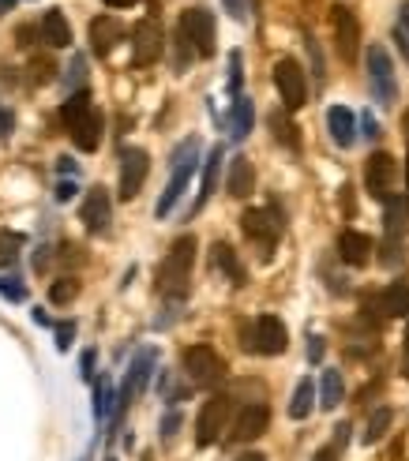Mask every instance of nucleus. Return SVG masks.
I'll return each mask as SVG.
<instances>
[{"instance_id": "4d7b16f0", "label": "nucleus", "mask_w": 409, "mask_h": 461, "mask_svg": "<svg viewBox=\"0 0 409 461\" xmlns=\"http://www.w3.org/2000/svg\"><path fill=\"white\" fill-rule=\"evenodd\" d=\"M405 192H409V158H405Z\"/></svg>"}, {"instance_id": "6e6552de", "label": "nucleus", "mask_w": 409, "mask_h": 461, "mask_svg": "<svg viewBox=\"0 0 409 461\" xmlns=\"http://www.w3.org/2000/svg\"><path fill=\"white\" fill-rule=\"evenodd\" d=\"M395 181H398V162L390 158L387 150H375L368 158V165H365V188H368V196L372 199H380V203H390V196H395Z\"/></svg>"}, {"instance_id": "79ce46f5", "label": "nucleus", "mask_w": 409, "mask_h": 461, "mask_svg": "<svg viewBox=\"0 0 409 461\" xmlns=\"http://www.w3.org/2000/svg\"><path fill=\"white\" fill-rule=\"evenodd\" d=\"M75 192H80V184H75V181H60V184H57V203L75 199Z\"/></svg>"}, {"instance_id": "1a4fd4ad", "label": "nucleus", "mask_w": 409, "mask_h": 461, "mask_svg": "<svg viewBox=\"0 0 409 461\" xmlns=\"http://www.w3.org/2000/svg\"><path fill=\"white\" fill-rule=\"evenodd\" d=\"M229 412H233V402L226 394H214L211 402L199 409V420H196V442L199 447H211V442L222 439L226 424H229Z\"/></svg>"}, {"instance_id": "4c0bfd02", "label": "nucleus", "mask_w": 409, "mask_h": 461, "mask_svg": "<svg viewBox=\"0 0 409 461\" xmlns=\"http://www.w3.org/2000/svg\"><path fill=\"white\" fill-rule=\"evenodd\" d=\"M229 94L241 98V53H229Z\"/></svg>"}, {"instance_id": "7c9ffc66", "label": "nucleus", "mask_w": 409, "mask_h": 461, "mask_svg": "<svg viewBox=\"0 0 409 461\" xmlns=\"http://www.w3.org/2000/svg\"><path fill=\"white\" fill-rule=\"evenodd\" d=\"M390 420H395V412H390V409H375V412H372V420H368V427H365V442H368V447L387 435Z\"/></svg>"}, {"instance_id": "58836bf2", "label": "nucleus", "mask_w": 409, "mask_h": 461, "mask_svg": "<svg viewBox=\"0 0 409 461\" xmlns=\"http://www.w3.org/2000/svg\"><path fill=\"white\" fill-rule=\"evenodd\" d=\"M308 42V53H312V72H316V79H320V83H323V57H320V45H316V38H305Z\"/></svg>"}, {"instance_id": "9d476101", "label": "nucleus", "mask_w": 409, "mask_h": 461, "mask_svg": "<svg viewBox=\"0 0 409 461\" xmlns=\"http://www.w3.org/2000/svg\"><path fill=\"white\" fill-rule=\"evenodd\" d=\"M241 229H244L248 241L259 248V256L271 259V251L278 244V233H282V221L271 211H244L241 214Z\"/></svg>"}, {"instance_id": "0eeeda50", "label": "nucleus", "mask_w": 409, "mask_h": 461, "mask_svg": "<svg viewBox=\"0 0 409 461\" xmlns=\"http://www.w3.org/2000/svg\"><path fill=\"white\" fill-rule=\"evenodd\" d=\"M368 83H372V98L380 105H395L398 98V83H395V65L383 45H372L368 50Z\"/></svg>"}, {"instance_id": "ddd939ff", "label": "nucleus", "mask_w": 409, "mask_h": 461, "mask_svg": "<svg viewBox=\"0 0 409 461\" xmlns=\"http://www.w3.org/2000/svg\"><path fill=\"white\" fill-rule=\"evenodd\" d=\"M330 27H335L338 57L345 60V65H353L357 53H360V23H357L353 8H345V4H335V8H330Z\"/></svg>"}, {"instance_id": "4468645a", "label": "nucleus", "mask_w": 409, "mask_h": 461, "mask_svg": "<svg viewBox=\"0 0 409 461\" xmlns=\"http://www.w3.org/2000/svg\"><path fill=\"white\" fill-rule=\"evenodd\" d=\"M147 173H150V158H147V150H139V147L120 150V199H124V203L135 199L139 192H143Z\"/></svg>"}, {"instance_id": "f704fd0d", "label": "nucleus", "mask_w": 409, "mask_h": 461, "mask_svg": "<svg viewBox=\"0 0 409 461\" xmlns=\"http://www.w3.org/2000/svg\"><path fill=\"white\" fill-rule=\"evenodd\" d=\"M53 75H57V65H53V60L50 57H35V60H30V83H53Z\"/></svg>"}, {"instance_id": "ea45409f", "label": "nucleus", "mask_w": 409, "mask_h": 461, "mask_svg": "<svg viewBox=\"0 0 409 461\" xmlns=\"http://www.w3.org/2000/svg\"><path fill=\"white\" fill-rule=\"evenodd\" d=\"M177 427H181V412H166V420H162V439L169 442L173 435H177Z\"/></svg>"}, {"instance_id": "4be33fe9", "label": "nucleus", "mask_w": 409, "mask_h": 461, "mask_svg": "<svg viewBox=\"0 0 409 461\" xmlns=\"http://www.w3.org/2000/svg\"><path fill=\"white\" fill-rule=\"evenodd\" d=\"M38 30H42V42L53 45V50H68V45H72V27H68V19L57 8L42 15V27Z\"/></svg>"}, {"instance_id": "603ef678", "label": "nucleus", "mask_w": 409, "mask_h": 461, "mask_svg": "<svg viewBox=\"0 0 409 461\" xmlns=\"http://www.w3.org/2000/svg\"><path fill=\"white\" fill-rule=\"evenodd\" d=\"M45 263H50V251H45V248H38V256H35V266H38V270H45Z\"/></svg>"}, {"instance_id": "dca6fc26", "label": "nucleus", "mask_w": 409, "mask_h": 461, "mask_svg": "<svg viewBox=\"0 0 409 461\" xmlns=\"http://www.w3.org/2000/svg\"><path fill=\"white\" fill-rule=\"evenodd\" d=\"M266 424H271V409H266L263 402H251L237 412V420H233V442H251V439H259L266 432Z\"/></svg>"}, {"instance_id": "13d9d810", "label": "nucleus", "mask_w": 409, "mask_h": 461, "mask_svg": "<svg viewBox=\"0 0 409 461\" xmlns=\"http://www.w3.org/2000/svg\"><path fill=\"white\" fill-rule=\"evenodd\" d=\"M4 8H8V0H0V12H4Z\"/></svg>"}, {"instance_id": "a878e982", "label": "nucleus", "mask_w": 409, "mask_h": 461, "mask_svg": "<svg viewBox=\"0 0 409 461\" xmlns=\"http://www.w3.org/2000/svg\"><path fill=\"white\" fill-rule=\"evenodd\" d=\"M222 147H214L211 154H207V162H203V188H199V199H196V211L203 203H207L211 196H214V184H218V173H222Z\"/></svg>"}, {"instance_id": "c85d7f7f", "label": "nucleus", "mask_w": 409, "mask_h": 461, "mask_svg": "<svg viewBox=\"0 0 409 461\" xmlns=\"http://www.w3.org/2000/svg\"><path fill=\"white\" fill-rule=\"evenodd\" d=\"M113 409H117V394H113V387H109V379H98V383H94V417L109 420Z\"/></svg>"}, {"instance_id": "6e6d98bb", "label": "nucleus", "mask_w": 409, "mask_h": 461, "mask_svg": "<svg viewBox=\"0 0 409 461\" xmlns=\"http://www.w3.org/2000/svg\"><path fill=\"white\" fill-rule=\"evenodd\" d=\"M402 132H405V139H409V113L402 117Z\"/></svg>"}, {"instance_id": "6ab92c4d", "label": "nucleus", "mask_w": 409, "mask_h": 461, "mask_svg": "<svg viewBox=\"0 0 409 461\" xmlns=\"http://www.w3.org/2000/svg\"><path fill=\"white\" fill-rule=\"evenodd\" d=\"M338 256H342V263H350V266H365L372 259V236L357 233V229H345L338 236Z\"/></svg>"}, {"instance_id": "c9c22d12", "label": "nucleus", "mask_w": 409, "mask_h": 461, "mask_svg": "<svg viewBox=\"0 0 409 461\" xmlns=\"http://www.w3.org/2000/svg\"><path fill=\"white\" fill-rule=\"evenodd\" d=\"M0 296L12 300V304H23V300H27V285L15 278V274H4V278H0Z\"/></svg>"}, {"instance_id": "aec40b11", "label": "nucleus", "mask_w": 409, "mask_h": 461, "mask_svg": "<svg viewBox=\"0 0 409 461\" xmlns=\"http://www.w3.org/2000/svg\"><path fill=\"white\" fill-rule=\"evenodd\" d=\"M327 128H330V139H335L338 147H353V139H357V117H353L345 105H330V109H327Z\"/></svg>"}, {"instance_id": "f3484780", "label": "nucleus", "mask_w": 409, "mask_h": 461, "mask_svg": "<svg viewBox=\"0 0 409 461\" xmlns=\"http://www.w3.org/2000/svg\"><path fill=\"white\" fill-rule=\"evenodd\" d=\"M109 221H113V203H109V192H105V188H94V192H87V199H83V226L94 236H105Z\"/></svg>"}, {"instance_id": "393cba45", "label": "nucleus", "mask_w": 409, "mask_h": 461, "mask_svg": "<svg viewBox=\"0 0 409 461\" xmlns=\"http://www.w3.org/2000/svg\"><path fill=\"white\" fill-rule=\"evenodd\" d=\"M251 120H256L251 98H244V94H241V98H233V113H229V124H226V128H229V139L241 142V139L251 132Z\"/></svg>"}, {"instance_id": "f257e3e1", "label": "nucleus", "mask_w": 409, "mask_h": 461, "mask_svg": "<svg viewBox=\"0 0 409 461\" xmlns=\"http://www.w3.org/2000/svg\"><path fill=\"white\" fill-rule=\"evenodd\" d=\"M192 263H196V236H181L166 251L158 266V293L162 296H184L188 281H192Z\"/></svg>"}, {"instance_id": "5701e85b", "label": "nucleus", "mask_w": 409, "mask_h": 461, "mask_svg": "<svg viewBox=\"0 0 409 461\" xmlns=\"http://www.w3.org/2000/svg\"><path fill=\"white\" fill-rule=\"evenodd\" d=\"M72 142L80 150H98V142H102V113L98 109H90V113L72 128Z\"/></svg>"}, {"instance_id": "cd10ccee", "label": "nucleus", "mask_w": 409, "mask_h": 461, "mask_svg": "<svg viewBox=\"0 0 409 461\" xmlns=\"http://www.w3.org/2000/svg\"><path fill=\"white\" fill-rule=\"evenodd\" d=\"M312 402H316V383L312 379H301L293 390V402H289V417L293 420H305L308 412H312Z\"/></svg>"}, {"instance_id": "09e8293b", "label": "nucleus", "mask_w": 409, "mask_h": 461, "mask_svg": "<svg viewBox=\"0 0 409 461\" xmlns=\"http://www.w3.org/2000/svg\"><path fill=\"white\" fill-rule=\"evenodd\" d=\"M308 360H312V364L323 360V338H312V342H308Z\"/></svg>"}, {"instance_id": "37998d69", "label": "nucleus", "mask_w": 409, "mask_h": 461, "mask_svg": "<svg viewBox=\"0 0 409 461\" xmlns=\"http://www.w3.org/2000/svg\"><path fill=\"white\" fill-rule=\"evenodd\" d=\"M233 19H248V0H222Z\"/></svg>"}, {"instance_id": "a19ab883", "label": "nucleus", "mask_w": 409, "mask_h": 461, "mask_svg": "<svg viewBox=\"0 0 409 461\" xmlns=\"http://www.w3.org/2000/svg\"><path fill=\"white\" fill-rule=\"evenodd\" d=\"M72 338H75V323H65V327H57V349L65 353V349L72 345Z\"/></svg>"}, {"instance_id": "2f4dec72", "label": "nucleus", "mask_w": 409, "mask_h": 461, "mask_svg": "<svg viewBox=\"0 0 409 461\" xmlns=\"http://www.w3.org/2000/svg\"><path fill=\"white\" fill-rule=\"evenodd\" d=\"M27 241L19 233H12V229H4L0 233V266H12L15 263V256H19V248H23Z\"/></svg>"}, {"instance_id": "9b49d317", "label": "nucleus", "mask_w": 409, "mask_h": 461, "mask_svg": "<svg viewBox=\"0 0 409 461\" xmlns=\"http://www.w3.org/2000/svg\"><path fill=\"white\" fill-rule=\"evenodd\" d=\"M154 360H158V353H154V349H139V353H135L128 375H124V387H120V394H117V412H124L139 394L147 390L150 375H154Z\"/></svg>"}, {"instance_id": "f8f14e48", "label": "nucleus", "mask_w": 409, "mask_h": 461, "mask_svg": "<svg viewBox=\"0 0 409 461\" xmlns=\"http://www.w3.org/2000/svg\"><path fill=\"white\" fill-rule=\"evenodd\" d=\"M162 50H166V38H162L158 19H139L132 30V65L150 68L154 60L162 57Z\"/></svg>"}, {"instance_id": "49530a36", "label": "nucleus", "mask_w": 409, "mask_h": 461, "mask_svg": "<svg viewBox=\"0 0 409 461\" xmlns=\"http://www.w3.org/2000/svg\"><path fill=\"white\" fill-rule=\"evenodd\" d=\"M360 128H365V139H375V135H380V124H375V117H372V113L360 117Z\"/></svg>"}, {"instance_id": "c756f323", "label": "nucleus", "mask_w": 409, "mask_h": 461, "mask_svg": "<svg viewBox=\"0 0 409 461\" xmlns=\"http://www.w3.org/2000/svg\"><path fill=\"white\" fill-rule=\"evenodd\" d=\"M342 372H323V383H320V405L323 409H335L342 402Z\"/></svg>"}, {"instance_id": "412c9836", "label": "nucleus", "mask_w": 409, "mask_h": 461, "mask_svg": "<svg viewBox=\"0 0 409 461\" xmlns=\"http://www.w3.org/2000/svg\"><path fill=\"white\" fill-rule=\"evenodd\" d=\"M226 188H229V196H233V199H248V196H251V188H256V169H251V162H248L244 154H237V158L229 162Z\"/></svg>"}, {"instance_id": "3c124183", "label": "nucleus", "mask_w": 409, "mask_h": 461, "mask_svg": "<svg viewBox=\"0 0 409 461\" xmlns=\"http://www.w3.org/2000/svg\"><path fill=\"white\" fill-rule=\"evenodd\" d=\"M402 372L409 375V330H405V342H402Z\"/></svg>"}, {"instance_id": "bf43d9fd", "label": "nucleus", "mask_w": 409, "mask_h": 461, "mask_svg": "<svg viewBox=\"0 0 409 461\" xmlns=\"http://www.w3.org/2000/svg\"><path fill=\"white\" fill-rule=\"evenodd\" d=\"M105 461H117V457H105Z\"/></svg>"}, {"instance_id": "a18cd8bd", "label": "nucleus", "mask_w": 409, "mask_h": 461, "mask_svg": "<svg viewBox=\"0 0 409 461\" xmlns=\"http://www.w3.org/2000/svg\"><path fill=\"white\" fill-rule=\"evenodd\" d=\"M83 68H87V65H83V57H75V60H72V68H68L72 87H80V90H83Z\"/></svg>"}, {"instance_id": "2eb2a0df", "label": "nucleus", "mask_w": 409, "mask_h": 461, "mask_svg": "<svg viewBox=\"0 0 409 461\" xmlns=\"http://www.w3.org/2000/svg\"><path fill=\"white\" fill-rule=\"evenodd\" d=\"M365 311L372 315H383V319H409V281H395L387 285L380 296H368L365 300Z\"/></svg>"}, {"instance_id": "473e14b6", "label": "nucleus", "mask_w": 409, "mask_h": 461, "mask_svg": "<svg viewBox=\"0 0 409 461\" xmlns=\"http://www.w3.org/2000/svg\"><path fill=\"white\" fill-rule=\"evenodd\" d=\"M75 296H80V281H75V278H60V281L50 285V300H53V304H72Z\"/></svg>"}, {"instance_id": "de8ad7c7", "label": "nucleus", "mask_w": 409, "mask_h": 461, "mask_svg": "<svg viewBox=\"0 0 409 461\" xmlns=\"http://www.w3.org/2000/svg\"><path fill=\"white\" fill-rule=\"evenodd\" d=\"M12 128H15V117H12V109H0V139H4V135H12Z\"/></svg>"}, {"instance_id": "5fc2aeb1", "label": "nucleus", "mask_w": 409, "mask_h": 461, "mask_svg": "<svg viewBox=\"0 0 409 461\" xmlns=\"http://www.w3.org/2000/svg\"><path fill=\"white\" fill-rule=\"evenodd\" d=\"M237 461H266V457H263V454H241Z\"/></svg>"}, {"instance_id": "052dcab7", "label": "nucleus", "mask_w": 409, "mask_h": 461, "mask_svg": "<svg viewBox=\"0 0 409 461\" xmlns=\"http://www.w3.org/2000/svg\"><path fill=\"white\" fill-rule=\"evenodd\" d=\"M143 461H150V457H143Z\"/></svg>"}, {"instance_id": "864d4df0", "label": "nucleus", "mask_w": 409, "mask_h": 461, "mask_svg": "<svg viewBox=\"0 0 409 461\" xmlns=\"http://www.w3.org/2000/svg\"><path fill=\"white\" fill-rule=\"evenodd\" d=\"M102 4H105V8H132L135 0H102Z\"/></svg>"}, {"instance_id": "39448f33", "label": "nucleus", "mask_w": 409, "mask_h": 461, "mask_svg": "<svg viewBox=\"0 0 409 461\" xmlns=\"http://www.w3.org/2000/svg\"><path fill=\"white\" fill-rule=\"evenodd\" d=\"M181 35L188 38V45L196 50V57H214V35H218V27H214V15L207 8H188L181 15Z\"/></svg>"}, {"instance_id": "20e7f679", "label": "nucleus", "mask_w": 409, "mask_h": 461, "mask_svg": "<svg viewBox=\"0 0 409 461\" xmlns=\"http://www.w3.org/2000/svg\"><path fill=\"white\" fill-rule=\"evenodd\" d=\"M184 375L192 379L196 387H214L218 379L226 375V360L214 353L211 345H192V349H184Z\"/></svg>"}, {"instance_id": "423d86ee", "label": "nucleus", "mask_w": 409, "mask_h": 461, "mask_svg": "<svg viewBox=\"0 0 409 461\" xmlns=\"http://www.w3.org/2000/svg\"><path fill=\"white\" fill-rule=\"evenodd\" d=\"M274 87H278L282 105H286L289 113L308 102V79H305V68L297 65L293 57H282L278 65H274Z\"/></svg>"}, {"instance_id": "72a5a7b5", "label": "nucleus", "mask_w": 409, "mask_h": 461, "mask_svg": "<svg viewBox=\"0 0 409 461\" xmlns=\"http://www.w3.org/2000/svg\"><path fill=\"white\" fill-rule=\"evenodd\" d=\"M271 132L286 142V147H293L297 150V128H293V120L286 117V113H271Z\"/></svg>"}, {"instance_id": "f03ea898", "label": "nucleus", "mask_w": 409, "mask_h": 461, "mask_svg": "<svg viewBox=\"0 0 409 461\" xmlns=\"http://www.w3.org/2000/svg\"><path fill=\"white\" fill-rule=\"evenodd\" d=\"M196 158H199V139L192 135V139H184L177 150H173V173H169V184H166V192H162V199H158V206H154V214L158 218H169V211L177 206V199L188 192V184H192V177H196Z\"/></svg>"}, {"instance_id": "e433bc0d", "label": "nucleus", "mask_w": 409, "mask_h": 461, "mask_svg": "<svg viewBox=\"0 0 409 461\" xmlns=\"http://www.w3.org/2000/svg\"><path fill=\"white\" fill-rule=\"evenodd\" d=\"M395 42H398L402 57L409 60V4L398 8V19H395Z\"/></svg>"}, {"instance_id": "c03bdc74", "label": "nucleus", "mask_w": 409, "mask_h": 461, "mask_svg": "<svg viewBox=\"0 0 409 461\" xmlns=\"http://www.w3.org/2000/svg\"><path fill=\"white\" fill-rule=\"evenodd\" d=\"M80 375L87 379V383H94V349H87V353L80 357Z\"/></svg>"}, {"instance_id": "bb28decb", "label": "nucleus", "mask_w": 409, "mask_h": 461, "mask_svg": "<svg viewBox=\"0 0 409 461\" xmlns=\"http://www.w3.org/2000/svg\"><path fill=\"white\" fill-rule=\"evenodd\" d=\"M90 109H94V105H90V94H87V90H75L72 98H68L65 105H60V120H65V128L72 132L75 124H80V120L90 113Z\"/></svg>"}, {"instance_id": "7ed1b4c3", "label": "nucleus", "mask_w": 409, "mask_h": 461, "mask_svg": "<svg viewBox=\"0 0 409 461\" xmlns=\"http://www.w3.org/2000/svg\"><path fill=\"white\" fill-rule=\"evenodd\" d=\"M241 345L251 349V353H263V357H278V353H286V345H289V330L286 323L278 319V315H259L251 327L241 330Z\"/></svg>"}, {"instance_id": "b1692460", "label": "nucleus", "mask_w": 409, "mask_h": 461, "mask_svg": "<svg viewBox=\"0 0 409 461\" xmlns=\"http://www.w3.org/2000/svg\"><path fill=\"white\" fill-rule=\"evenodd\" d=\"M211 263H214L218 270H222V274H226L233 285H244V281H248L244 266H241V259H237V251H233L229 244L218 241V244H214V251H211Z\"/></svg>"}, {"instance_id": "8fccbe9b", "label": "nucleus", "mask_w": 409, "mask_h": 461, "mask_svg": "<svg viewBox=\"0 0 409 461\" xmlns=\"http://www.w3.org/2000/svg\"><path fill=\"white\" fill-rule=\"evenodd\" d=\"M57 173H60V177H65V173H75V162H72V158H57Z\"/></svg>"}, {"instance_id": "a211bd4d", "label": "nucleus", "mask_w": 409, "mask_h": 461, "mask_svg": "<svg viewBox=\"0 0 409 461\" xmlns=\"http://www.w3.org/2000/svg\"><path fill=\"white\" fill-rule=\"evenodd\" d=\"M124 38V27L113 19V15H94L90 19V50L98 57H109L113 45Z\"/></svg>"}]
</instances>
